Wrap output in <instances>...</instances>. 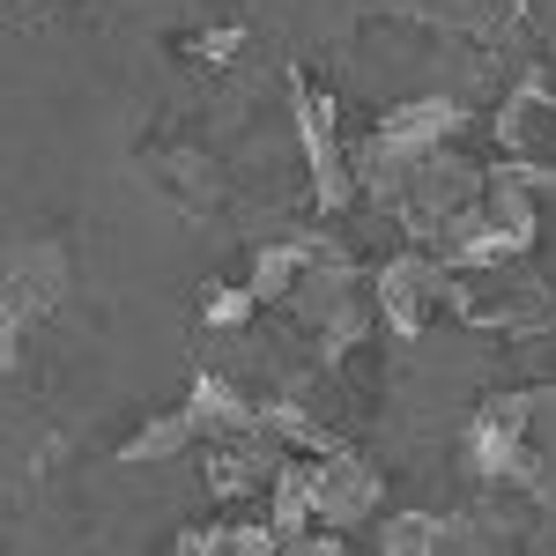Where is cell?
Masks as SVG:
<instances>
[{
	"label": "cell",
	"mask_w": 556,
	"mask_h": 556,
	"mask_svg": "<svg viewBox=\"0 0 556 556\" xmlns=\"http://www.w3.org/2000/svg\"><path fill=\"white\" fill-rule=\"evenodd\" d=\"M282 312L298 319L304 334H319V349L349 356V349H364V334H371V319H379V298H371V282L349 267L342 245H327V253H319V260H312V267L298 275V282H290Z\"/></svg>",
	"instance_id": "6da1fadb"
},
{
	"label": "cell",
	"mask_w": 556,
	"mask_h": 556,
	"mask_svg": "<svg viewBox=\"0 0 556 556\" xmlns=\"http://www.w3.org/2000/svg\"><path fill=\"white\" fill-rule=\"evenodd\" d=\"M75 290V267H67V245H15L8 253V298H0V364L15 371L23 364V334L38 327L45 312H60V298Z\"/></svg>",
	"instance_id": "7a4b0ae2"
},
{
	"label": "cell",
	"mask_w": 556,
	"mask_h": 556,
	"mask_svg": "<svg viewBox=\"0 0 556 556\" xmlns=\"http://www.w3.org/2000/svg\"><path fill=\"white\" fill-rule=\"evenodd\" d=\"M468 208H482V172H475V164H460L453 149H430L424 164L408 172V186H401L393 223H401V230H408V238L430 253V245H438V238H445V230H453Z\"/></svg>",
	"instance_id": "3957f363"
},
{
	"label": "cell",
	"mask_w": 556,
	"mask_h": 556,
	"mask_svg": "<svg viewBox=\"0 0 556 556\" xmlns=\"http://www.w3.org/2000/svg\"><path fill=\"white\" fill-rule=\"evenodd\" d=\"M445 312L468 327H497V334H549L556 298L542 282H513L505 267H460L445 282Z\"/></svg>",
	"instance_id": "277c9868"
},
{
	"label": "cell",
	"mask_w": 556,
	"mask_h": 556,
	"mask_svg": "<svg viewBox=\"0 0 556 556\" xmlns=\"http://www.w3.org/2000/svg\"><path fill=\"white\" fill-rule=\"evenodd\" d=\"M290 112H298V141H304V164H312V201L319 215H342L356 201V156L342 149V119H334V97L312 89L290 67Z\"/></svg>",
	"instance_id": "5b68a950"
},
{
	"label": "cell",
	"mask_w": 556,
	"mask_h": 556,
	"mask_svg": "<svg viewBox=\"0 0 556 556\" xmlns=\"http://www.w3.org/2000/svg\"><path fill=\"white\" fill-rule=\"evenodd\" d=\"M445 282H453V267H445L438 253H424V245H416V253H393L379 275H371L379 319L393 327V334H401V342H416L430 319L445 312Z\"/></svg>",
	"instance_id": "8992f818"
},
{
	"label": "cell",
	"mask_w": 556,
	"mask_h": 556,
	"mask_svg": "<svg viewBox=\"0 0 556 556\" xmlns=\"http://www.w3.org/2000/svg\"><path fill=\"white\" fill-rule=\"evenodd\" d=\"M379 15H401V23H424V30L468 45H513L527 30V0H379Z\"/></svg>",
	"instance_id": "52a82bcc"
},
{
	"label": "cell",
	"mask_w": 556,
	"mask_h": 556,
	"mask_svg": "<svg viewBox=\"0 0 556 556\" xmlns=\"http://www.w3.org/2000/svg\"><path fill=\"white\" fill-rule=\"evenodd\" d=\"M379 490H386V475L364 453H349V445L312 453V513H319V527H364L379 513Z\"/></svg>",
	"instance_id": "ba28073f"
},
{
	"label": "cell",
	"mask_w": 556,
	"mask_h": 556,
	"mask_svg": "<svg viewBox=\"0 0 556 556\" xmlns=\"http://www.w3.org/2000/svg\"><path fill=\"white\" fill-rule=\"evenodd\" d=\"M141 178H149L156 193H172L186 215H215L223 208V172H215V156H201L193 141H172V134L141 141Z\"/></svg>",
	"instance_id": "9c48e42d"
},
{
	"label": "cell",
	"mask_w": 556,
	"mask_h": 556,
	"mask_svg": "<svg viewBox=\"0 0 556 556\" xmlns=\"http://www.w3.org/2000/svg\"><path fill=\"white\" fill-rule=\"evenodd\" d=\"M556 186L549 164H519V156H505L497 172H482V215L513 238V253H527L534 245V230H542V193Z\"/></svg>",
	"instance_id": "30bf717a"
},
{
	"label": "cell",
	"mask_w": 556,
	"mask_h": 556,
	"mask_svg": "<svg viewBox=\"0 0 556 556\" xmlns=\"http://www.w3.org/2000/svg\"><path fill=\"white\" fill-rule=\"evenodd\" d=\"M519 497L534 513H556V386H527V424H519Z\"/></svg>",
	"instance_id": "8fae6325"
},
{
	"label": "cell",
	"mask_w": 556,
	"mask_h": 556,
	"mask_svg": "<svg viewBox=\"0 0 556 556\" xmlns=\"http://www.w3.org/2000/svg\"><path fill=\"white\" fill-rule=\"evenodd\" d=\"M497 149L519 156V164H549L556 172V89L519 83L497 112Z\"/></svg>",
	"instance_id": "7c38bea8"
},
{
	"label": "cell",
	"mask_w": 556,
	"mask_h": 556,
	"mask_svg": "<svg viewBox=\"0 0 556 556\" xmlns=\"http://www.w3.org/2000/svg\"><path fill=\"white\" fill-rule=\"evenodd\" d=\"M371 134H379L386 149H416V156H430V149H453V141L468 134V112H460L453 97H416V104H393Z\"/></svg>",
	"instance_id": "4fadbf2b"
},
{
	"label": "cell",
	"mask_w": 556,
	"mask_h": 556,
	"mask_svg": "<svg viewBox=\"0 0 556 556\" xmlns=\"http://www.w3.org/2000/svg\"><path fill=\"white\" fill-rule=\"evenodd\" d=\"M186 408H193V424H201V445H230V438H253V430L267 424L253 401H245L230 379H215V371H201V379H193Z\"/></svg>",
	"instance_id": "5bb4252c"
},
{
	"label": "cell",
	"mask_w": 556,
	"mask_h": 556,
	"mask_svg": "<svg viewBox=\"0 0 556 556\" xmlns=\"http://www.w3.org/2000/svg\"><path fill=\"white\" fill-rule=\"evenodd\" d=\"M193 445H201V424H193V408H164V416H149V424H141L127 445H119V460H127V468H156V460H178V453H193Z\"/></svg>",
	"instance_id": "9a60e30c"
},
{
	"label": "cell",
	"mask_w": 556,
	"mask_h": 556,
	"mask_svg": "<svg viewBox=\"0 0 556 556\" xmlns=\"http://www.w3.org/2000/svg\"><path fill=\"white\" fill-rule=\"evenodd\" d=\"M319 253H327V238H282V245H260L253 275H245V282H253V298L260 304H282V298H290V282H298Z\"/></svg>",
	"instance_id": "2e32d148"
},
{
	"label": "cell",
	"mask_w": 556,
	"mask_h": 556,
	"mask_svg": "<svg viewBox=\"0 0 556 556\" xmlns=\"http://www.w3.org/2000/svg\"><path fill=\"white\" fill-rule=\"evenodd\" d=\"M172 549L178 556H267V549H282V534L267 519H238V527H186Z\"/></svg>",
	"instance_id": "e0dca14e"
},
{
	"label": "cell",
	"mask_w": 556,
	"mask_h": 556,
	"mask_svg": "<svg viewBox=\"0 0 556 556\" xmlns=\"http://www.w3.org/2000/svg\"><path fill=\"white\" fill-rule=\"evenodd\" d=\"M260 416H267V430H275L290 453H334V445H342V438L319 424L312 408H298V401H275V408H260Z\"/></svg>",
	"instance_id": "ac0fdd59"
},
{
	"label": "cell",
	"mask_w": 556,
	"mask_h": 556,
	"mask_svg": "<svg viewBox=\"0 0 556 556\" xmlns=\"http://www.w3.org/2000/svg\"><path fill=\"white\" fill-rule=\"evenodd\" d=\"M379 549L386 556H438V549H445V519L393 513V519H379Z\"/></svg>",
	"instance_id": "d6986e66"
},
{
	"label": "cell",
	"mask_w": 556,
	"mask_h": 556,
	"mask_svg": "<svg viewBox=\"0 0 556 556\" xmlns=\"http://www.w3.org/2000/svg\"><path fill=\"white\" fill-rule=\"evenodd\" d=\"M260 312L253 282H215V290H201V327H215V334H230V327H245Z\"/></svg>",
	"instance_id": "ffe728a7"
},
{
	"label": "cell",
	"mask_w": 556,
	"mask_h": 556,
	"mask_svg": "<svg viewBox=\"0 0 556 556\" xmlns=\"http://www.w3.org/2000/svg\"><path fill=\"white\" fill-rule=\"evenodd\" d=\"M172 52L193 60V67H223L230 52H245V30H238V23H223V30H178Z\"/></svg>",
	"instance_id": "44dd1931"
},
{
	"label": "cell",
	"mask_w": 556,
	"mask_h": 556,
	"mask_svg": "<svg viewBox=\"0 0 556 556\" xmlns=\"http://www.w3.org/2000/svg\"><path fill=\"white\" fill-rule=\"evenodd\" d=\"M15 8H45V0H15Z\"/></svg>",
	"instance_id": "7402d4cb"
}]
</instances>
